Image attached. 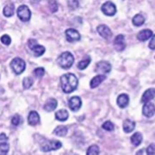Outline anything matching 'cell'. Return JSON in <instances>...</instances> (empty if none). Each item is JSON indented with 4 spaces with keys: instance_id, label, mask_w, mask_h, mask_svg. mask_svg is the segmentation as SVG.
<instances>
[{
    "instance_id": "17",
    "label": "cell",
    "mask_w": 155,
    "mask_h": 155,
    "mask_svg": "<svg viewBox=\"0 0 155 155\" xmlns=\"http://www.w3.org/2000/svg\"><path fill=\"white\" fill-rule=\"evenodd\" d=\"M28 122L31 126H35L40 122V116L36 111H31L28 116Z\"/></svg>"
},
{
    "instance_id": "4",
    "label": "cell",
    "mask_w": 155,
    "mask_h": 155,
    "mask_svg": "<svg viewBox=\"0 0 155 155\" xmlns=\"http://www.w3.org/2000/svg\"><path fill=\"white\" fill-rule=\"evenodd\" d=\"M11 67L13 70V72L16 74H21L24 72L25 68H26V64L25 61L22 60L21 58H15L13 59L11 63Z\"/></svg>"
},
{
    "instance_id": "12",
    "label": "cell",
    "mask_w": 155,
    "mask_h": 155,
    "mask_svg": "<svg viewBox=\"0 0 155 155\" xmlns=\"http://www.w3.org/2000/svg\"><path fill=\"white\" fill-rule=\"evenodd\" d=\"M97 30L99 34L104 39H109L112 36V32L110 29V28L108 26H106L104 24H101L99 25L97 28Z\"/></svg>"
},
{
    "instance_id": "37",
    "label": "cell",
    "mask_w": 155,
    "mask_h": 155,
    "mask_svg": "<svg viewBox=\"0 0 155 155\" xmlns=\"http://www.w3.org/2000/svg\"><path fill=\"white\" fill-rule=\"evenodd\" d=\"M148 47H149L150 49H152V50L155 49V35L152 36V39H151V41H150Z\"/></svg>"
},
{
    "instance_id": "39",
    "label": "cell",
    "mask_w": 155,
    "mask_h": 155,
    "mask_svg": "<svg viewBox=\"0 0 155 155\" xmlns=\"http://www.w3.org/2000/svg\"><path fill=\"white\" fill-rule=\"evenodd\" d=\"M32 3H38L39 2V0H30Z\"/></svg>"
},
{
    "instance_id": "20",
    "label": "cell",
    "mask_w": 155,
    "mask_h": 155,
    "mask_svg": "<svg viewBox=\"0 0 155 155\" xmlns=\"http://www.w3.org/2000/svg\"><path fill=\"white\" fill-rule=\"evenodd\" d=\"M57 101L54 98H49L46 101L44 105V110L48 112H51V111L54 110L57 108Z\"/></svg>"
},
{
    "instance_id": "21",
    "label": "cell",
    "mask_w": 155,
    "mask_h": 155,
    "mask_svg": "<svg viewBox=\"0 0 155 155\" xmlns=\"http://www.w3.org/2000/svg\"><path fill=\"white\" fill-rule=\"evenodd\" d=\"M131 142H132V144L134 146H135V147H138L140 145V143L142 142V140H143V136H142V134L140 133V132H136V133H134L131 136Z\"/></svg>"
},
{
    "instance_id": "15",
    "label": "cell",
    "mask_w": 155,
    "mask_h": 155,
    "mask_svg": "<svg viewBox=\"0 0 155 155\" xmlns=\"http://www.w3.org/2000/svg\"><path fill=\"white\" fill-rule=\"evenodd\" d=\"M116 104H117V105L119 106L120 108H122V109L126 108L128 105V104H129V97H128V96L127 94H121L117 97Z\"/></svg>"
},
{
    "instance_id": "2",
    "label": "cell",
    "mask_w": 155,
    "mask_h": 155,
    "mask_svg": "<svg viewBox=\"0 0 155 155\" xmlns=\"http://www.w3.org/2000/svg\"><path fill=\"white\" fill-rule=\"evenodd\" d=\"M57 62L59 64V66L64 69H68L74 63V57L72 55L70 52H64L63 54H61V55L59 56Z\"/></svg>"
},
{
    "instance_id": "34",
    "label": "cell",
    "mask_w": 155,
    "mask_h": 155,
    "mask_svg": "<svg viewBox=\"0 0 155 155\" xmlns=\"http://www.w3.org/2000/svg\"><path fill=\"white\" fill-rule=\"evenodd\" d=\"M68 6L71 10H76L78 7L79 6V2L78 0H68L67 2Z\"/></svg>"
},
{
    "instance_id": "11",
    "label": "cell",
    "mask_w": 155,
    "mask_h": 155,
    "mask_svg": "<svg viewBox=\"0 0 155 155\" xmlns=\"http://www.w3.org/2000/svg\"><path fill=\"white\" fill-rule=\"evenodd\" d=\"M114 47L116 50L118 52L123 51L125 47H126V42H125V37L122 35H118L114 40Z\"/></svg>"
},
{
    "instance_id": "14",
    "label": "cell",
    "mask_w": 155,
    "mask_h": 155,
    "mask_svg": "<svg viewBox=\"0 0 155 155\" xmlns=\"http://www.w3.org/2000/svg\"><path fill=\"white\" fill-rule=\"evenodd\" d=\"M155 97V88H150L144 92V94L142 95L141 97V102L142 103H148L151 100H153Z\"/></svg>"
},
{
    "instance_id": "35",
    "label": "cell",
    "mask_w": 155,
    "mask_h": 155,
    "mask_svg": "<svg viewBox=\"0 0 155 155\" xmlns=\"http://www.w3.org/2000/svg\"><path fill=\"white\" fill-rule=\"evenodd\" d=\"M1 41H2L3 44L6 45V46H9L11 42V38L8 35H4L1 37Z\"/></svg>"
},
{
    "instance_id": "18",
    "label": "cell",
    "mask_w": 155,
    "mask_h": 155,
    "mask_svg": "<svg viewBox=\"0 0 155 155\" xmlns=\"http://www.w3.org/2000/svg\"><path fill=\"white\" fill-rule=\"evenodd\" d=\"M105 79L106 77L104 75H103V74H99V75L96 76V77L93 78L91 80V82H90V86H91V88H97V86H99L100 84L102 83V82H104Z\"/></svg>"
},
{
    "instance_id": "38",
    "label": "cell",
    "mask_w": 155,
    "mask_h": 155,
    "mask_svg": "<svg viewBox=\"0 0 155 155\" xmlns=\"http://www.w3.org/2000/svg\"><path fill=\"white\" fill-rule=\"evenodd\" d=\"M7 140H8V137L5 134H0V142H4V141H7Z\"/></svg>"
},
{
    "instance_id": "33",
    "label": "cell",
    "mask_w": 155,
    "mask_h": 155,
    "mask_svg": "<svg viewBox=\"0 0 155 155\" xmlns=\"http://www.w3.org/2000/svg\"><path fill=\"white\" fill-rule=\"evenodd\" d=\"M48 6H49L50 11L52 12H56L58 11V4L55 0H49L48 1Z\"/></svg>"
},
{
    "instance_id": "13",
    "label": "cell",
    "mask_w": 155,
    "mask_h": 155,
    "mask_svg": "<svg viewBox=\"0 0 155 155\" xmlns=\"http://www.w3.org/2000/svg\"><path fill=\"white\" fill-rule=\"evenodd\" d=\"M142 113L147 117H152L155 114V105L152 103H146L142 109Z\"/></svg>"
},
{
    "instance_id": "29",
    "label": "cell",
    "mask_w": 155,
    "mask_h": 155,
    "mask_svg": "<svg viewBox=\"0 0 155 155\" xmlns=\"http://www.w3.org/2000/svg\"><path fill=\"white\" fill-rule=\"evenodd\" d=\"M33 79L31 78L27 77L24 78L23 80H22V85H23V88L24 89H29L32 85H33Z\"/></svg>"
},
{
    "instance_id": "10",
    "label": "cell",
    "mask_w": 155,
    "mask_h": 155,
    "mask_svg": "<svg viewBox=\"0 0 155 155\" xmlns=\"http://www.w3.org/2000/svg\"><path fill=\"white\" fill-rule=\"evenodd\" d=\"M82 105V101L79 97H72L68 101V106L72 111H78Z\"/></svg>"
},
{
    "instance_id": "24",
    "label": "cell",
    "mask_w": 155,
    "mask_h": 155,
    "mask_svg": "<svg viewBox=\"0 0 155 155\" xmlns=\"http://www.w3.org/2000/svg\"><path fill=\"white\" fill-rule=\"evenodd\" d=\"M67 132H68V128L66 126H58L54 130V134L57 136H60V137L65 136Z\"/></svg>"
},
{
    "instance_id": "28",
    "label": "cell",
    "mask_w": 155,
    "mask_h": 155,
    "mask_svg": "<svg viewBox=\"0 0 155 155\" xmlns=\"http://www.w3.org/2000/svg\"><path fill=\"white\" fill-rule=\"evenodd\" d=\"M87 155H98L99 154V147L97 145L91 146L87 150Z\"/></svg>"
},
{
    "instance_id": "7",
    "label": "cell",
    "mask_w": 155,
    "mask_h": 155,
    "mask_svg": "<svg viewBox=\"0 0 155 155\" xmlns=\"http://www.w3.org/2000/svg\"><path fill=\"white\" fill-rule=\"evenodd\" d=\"M101 10L103 11V13L106 16H110L112 17L116 13V5L112 3V2H106L103 5Z\"/></svg>"
},
{
    "instance_id": "1",
    "label": "cell",
    "mask_w": 155,
    "mask_h": 155,
    "mask_svg": "<svg viewBox=\"0 0 155 155\" xmlns=\"http://www.w3.org/2000/svg\"><path fill=\"white\" fill-rule=\"evenodd\" d=\"M77 77L72 73H66L61 77V85L65 93H72L78 87Z\"/></svg>"
},
{
    "instance_id": "6",
    "label": "cell",
    "mask_w": 155,
    "mask_h": 155,
    "mask_svg": "<svg viewBox=\"0 0 155 155\" xmlns=\"http://www.w3.org/2000/svg\"><path fill=\"white\" fill-rule=\"evenodd\" d=\"M61 147H62V144L59 140H48L41 146V150L43 152L55 151V150L60 149Z\"/></svg>"
},
{
    "instance_id": "25",
    "label": "cell",
    "mask_w": 155,
    "mask_h": 155,
    "mask_svg": "<svg viewBox=\"0 0 155 155\" xmlns=\"http://www.w3.org/2000/svg\"><path fill=\"white\" fill-rule=\"evenodd\" d=\"M132 22H133V24L134 25V26H136V27H140V26H141V25H143V24H144L145 18L142 15H140V14H137V15H135V16L134 17Z\"/></svg>"
},
{
    "instance_id": "16",
    "label": "cell",
    "mask_w": 155,
    "mask_h": 155,
    "mask_svg": "<svg viewBox=\"0 0 155 155\" xmlns=\"http://www.w3.org/2000/svg\"><path fill=\"white\" fill-rule=\"evenodd\" d=\"M153 36V31L150 30V29H143L141 31H140L137 35V38L140 40V41H147L148 39L152 38Z\"/></svg>"
},
{
    "instance_id": "9",
    "label": "cell",
    "mask_w": 155,
    "mask_h": 155,
    "mask_svg": "<svg viewBox=\"0 0 155 155\" xmlns=\"http://www.w3.org/2000/svg\"><path fill=\"white\" fill-rule=\"evenodd\" d=\"M66 37H67V41L69 42H74V41H79L81 36H80V34L78 32L76 29L74 28H68L66 30Z\"/></svg>"
},
{
    "instance_id": "27",
    "label": "cell",
    "mask_w": 155,
    "mask_h": 155,
    "mask_svg": "<svg viewBox=\"0 0 155 155\" xmlns=\"http://www.w3.org/2000/svg\"><path fill=\"white\" fill-rule=\"evenodd\" d=\"M9 150H10V146L6 141L0 142V155L7 154Z\"/></svg>"
},
{
    "instance_id": "36",
    "label": "cell",
    "mask_w": 155,
    "mask_h": 155,
    "mask_svg": "<svg viewBox=\"0 0 155 155\" xmlns=\"http://www.w3.org/2000/svg\"><path fill=\"white\" fill-rule=\"evenodd\" d=\"M147 154L155 155V144H150L147 148Z\"/></svg>"
},
{
    "instance_id": "30",
    "label": "cell",
    "mask_w": 155,
    "mask_h": 155,
    "mask_svg": "<svg viewBox=\"0 0 155 155\" xmlns=\"http://www.w3.org/2000/svg\"><path fill=\"white\" fill-rule=\"evenodd\" d=\"M102 127L106 130V131H109V132H111V131H113L114 129H115V126H114V124L112 123L110 121H107L105 122L103 125H102Z\"/></svg>"
},
{
    "instance_id": "22",
    "label": "cell",
    "mask_w": 155,
    "mask_h": 155,
    "mask_svg": "<svg viewBox=\"0 0 155 155\" xmlns=\"http://www.w3.org/2000/svg\"><path fill=\"white\" fill-rule=\"evenodd\" d=\"M68 111L66 110H60L55 113V118L58 121H61V122H65L68 119Z\"/></svg>"
},
{
    "instance_id": "5",
    "label": "cell",
    "mask_w": 155,
    "mask_h": 155,
    "mask_svg": "<svg viewBox=\"0 0 155 155\" xmlns=\"http://www.w3.org/2000/svg\"><path fill=\"white\" fill-rule=\"evenodd\" d=\"M17 16L22 22H28L31 17V11L28 6L21 5L17 9Z\"/></svg>"
},
{
    "instance_id": "19",
    "label": "cell",
    "mask_w": 155,
    "mask_h": 155,
    "mask_svg": "<svg viewBox=\"0 0 155 155\" xmlns=\"http://www.w3.org/2000/svg\"><path fill=\"white\" fill-rule=\"evenodd\" d=\"M122 127H123V131L125 133H131L135 127V122L132 120H130V119H126L123 122Z\"/></svg>"
},
{
    "instance_id": "31",
    "label": "cell",
    "mask_w": 155,
    "mask_h": 155,
    "mask_svg": "<svg viewBox=\"0 0 155 155\" xmlns=\"http://www.w3.org/2000/svg\"><path fill=\"white\" fill-rule=\"evenodd\" d=\"M34 74L36 78H42L45 75V69L43 67H38V68H35V71H34Z\"/></svg>"
},
{
    "instance_id": "32",
    "label": "cell",
    "mask_w": 155,
    "mask_h": 155,
    "mask_svg": "<svg viewBox=\"0 0 155 155\" xmlns=\"http://www.w3.org/2000/svg\"><path fill=\"white\" fill-rule=\"evenodd\" d=\"M11 123H12V125H14L16 127L20 125L22 123V117L19 115H15L11 119Z\"/></svg>"
},
{
    "instance_id": "8",
    "label": "cell",
    "mask_w": 155,
    "mask_h": 155,
    "mask_svg": "<svg viewBox=\"0 0 155 155\" xmlns=\"http://www.w3.org/2000/svg\"><path fill=\"white\" fill-rule=\"evenodd\" d=\"M111 71V65L107 61H99L96 66V72L100 74H106Z\"/></svg>"
},
{
    "instance_id": "3",
    "label": "cell",
    "mask_w": 155,
    "mask_h": 155,
    "mask_svg": "<svg viewBox=\"0 0 155 155\" xmlns=\"http://www.w3.org/2000/svg\"><path fill=\"white\" fill-rule=\"evenodd\" d=\"M28 48L32 51L33 54L35 57H40L45 53V48L43 46H41L37 43L36 40L35 39H30L28 41Z\"/></svg>"
},
{
    "instance_id": "26",
    "label": "cell",
    "mask_w": 155,
    "mask_h": 155,
    "mask_svg": "<svg viewBox=\"0 0 155 155\" xmlns=\"http://www.w3.org/2000/svg\"><path fill=\"white\" fill-rule=\"evenodd\" d=\"M90 63H91V58L88 56V57H86L84 60L78 62V68L80 69V70H84V69H85L86 67H88L89 65H90Z\"/></svg>"
},
{
    "instance_id": "23",
    "label": "cell",
    "mask_w": 155,
    "mask_h": 155,
    "mask_svg": "<svg viewBox=\"0 0 155 155\" xmlns=\"http://www.w3.org/2000/svg\"><path fill=\"white\" fill-rule=\"evenodd\" d=\"M14 12H15V6L13 4L6 5L4 8V11H3L4 15L7 17H11V16H13Z\"/></svg>"
}]
</instances>
